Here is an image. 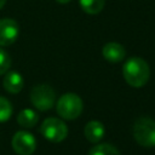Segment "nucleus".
I'll use <instances>...</instances> for the list:
<instances>
[{
    "label": "nucleus",
    "instance_id": "obj_1",
    "mask_svg": "<svg viewBox=\"0 0 155 155\" xmlns=\"http://www.w3.org/2000/svg\"><path fill=\"white\" fill-rule=\"evenodd\" d=\"M122 74L130 86L142 87L148 82L150 78V69L144 59L139 57H132L124 64Z\"/></svg>",
    "mask_w": 155,
    "mask_h": 155
},
{
    "label": "nucleus",
    "instance_id": "obj_2",
    "mask_svg": "<svg viewBox=\"0 0 155 155\" xmlns=\"http://www.w3.org/2000/svg\"><path fill=\"white\" fill-rule=\"evenodd\" d=\"M82 108H84L82 99L73 92H68L63 94L58 99L56 107L57 114L65 120H74L79 117L82 111Z\"/></svg>",
    "mask_w": 155,
    "mask_h": 155
},
{
    "label": "nucleus",
    "instance_id": "obj_3",
    "mask_svg": "<svg viewBox=\"0 0 155 155\" xmlns=\"http://www.w3.org/2000/svg\"><path fill=\"white\" fill-rule=\"evenodd\" d=\"M133 137L143 147H155V121L150 117H139L136 120L132 130Z\"/></svg>",
    "mask_w": 155,
    "mask_h": 155
},
{
    "label": "nucleus",
    "instance_id": "obj_4",
    "mask_svg": "<svg viewBox=\"0 0 155 155\" xmlns=\"http://www.w3.org/2000/svg\"><path fill=\"white\" fill-rule=\"evenodd\" d=\"M30 101L38 110L47 111L53 107L56 102L54 90L46 84L36 85L30 92Z\"/></svg>",
    "mask_w": 155,
    "mask_h": 155
},
{
    "label": "nucleus",
    "instance_id": "obj_5",
    "mask_svg": "<svg viewBox=\"0 0 155 155\" xmlns=\"http://www.w3.org/2000/svg\"><path fill=\"white\" fill-rule=\"evenodd\" d=\"M41 134L52 143L63 142L68 136V127L64 121L57 117H47L42 121L40 127Z\"/></svg>",
    "mask_w": 155,
    "mask_h": 155
},
{
    "label": "nucleus",
    "instance_id": "obj_6",
    "mask_svg": "<svg viewBox=\"0 0 155 155\" xmlns=\"http://www.w3.org/2000/svg\"><path fill=\"white\" fill-rule=\"evenodd\" d=\"M12 148L18 155H31L36 148V139L27 131H18L12 137Z\"/></svg>",
    "mask_w": 155,
    "mask_h": 155
},
{
    "label": "nucleus",
    "instance_id": "obj_7",
    "mask_svg": "<svg viewBox=\"0 0 155 155\" xmlns=\"http://www.w3.org/2000/svg\"><path fill=\"white\" fill-rule=\"evenodd\" d=\"M19 34L18 24L15 19H0V46H10L15 44Z\"/></svg>",
    "mask_w": 155,
    "mask_h": 155
},
{
    "label": "nucleus",
    "instance_id": "obj_8",
    "mask_svg": "<svg viewBox=\"0 0 155 155\" xmlns=\"http://www.w3.org/2000/svg\"><path fill=\"white\" fill-rule=\"evenodd\" d=\"M102 53H103V57L110 63H119L126 56L125 47L119 42H108V44H105L103 50H102Z\"/></svg>",
    "mask_w": 155,
    "mask_h": 155
},
{
    "label": "nucleus",
    "instance_id": "obj_9",
    "mask_svg": "<svg viewBox=\"0 0 155 155\" xmlns=\"http://www.w3.org/2000/svg\"><path fill=\"white\" fill-rule=\"evenodd\" d=\"M23 85H24L23 76L18 71L11 70L5 73L2 86L8 93H18L23 88Z\"/></svg>",
    "mask_w": 155,
    "mask_h": 155
},
{
    "label": "nucleus",
    "instance_id": "obj_10",
    "mask_svg": "<svg viewBox=\"0 0 155 155\" xmlns=\"http://www.w3.org/2000/svg\"><path fill=\"white\" fill-rule=\"evenodd\" d=\"M85 137L91 143H98L104 137V126L98 120L88 121L85 126Z\"/></svg>",
    "mask_w": 155,
    "mask_h": 155
},
{
    "label": "nucleus",
    "instance_id": "obj_11",
    "mask_svg": "<svg viewBox=\"0 0 155 155\" xmlns=\"http://www.w3.org/2000/svg\"><path fill=\"white\" fill-rule=\"evenodd\" d=\"M39 121V114L35 113L33 109H23L17 115V122L22 127L30 128L35 126V124Z\"/></svg>",
    "mask_w": 155,
    "mask_h": 155
},
{
    "label": "nucleus",
    "instance_id": "obj_12",
    "mask_svg": "<svg viewBox=\"0 0 155 155\" xmlns=\"http://www.w3.org/2000/svg\"><path fill=\"white\" fill-rule=\"evenodd\" d=\"M81 8L88 15L99 13L105 4V0H79Z\"/></svg>",
    "mask_w": 155,
    "mask_h": 155
},
{
    "label": "nucleus",
    "instance_id": "obj_13",
    "mask_svg": "<svg viewBox=\"0 0 155 155\" xmlns=\"http://www.w3.org/2000/svg\"><path fill=\"white\" fill-rule=\"evenodd\" d=\"M88 155H121V154L117 150V148H115L114 145L109 143H102L94 145L90 150Z\"/></svg>",
    "mask_w": 155,
    "mask_h": 155
},
{
    "label": "nucleus",
    "instance_id": "obj_14",
    "mask_svg": "<svg viewBox=\"0 0 155 155\" xmlns=\"http://www.w3.org/2000/svg\"><path fill=\"white\" fill-rule=\"evenodd\" d=\"M12 115V105L7 98L0 96V122H6Z\"/></svg>",
    "mask_w": 155,
    "mask_h": 155
},
{
    "label": "nucleus",
    "instance_id": "obj_15",
    "mask_svg": "<svg viewBox=\"0 0 155 155\" xmlns=\"http://www.w3.org/2000/svg\"><path fill=\"white\" fill-rule=\"evenodd\" d=\"M11 67V57L8 53L0 47V75H4L6 71H8Z\"/></svg>",
    "mask_w": 155,
    "mask_h": 155
},
{
    "label": "nucleus",
    "instance_id": "obj_16",
    "mask_svg": "<svg viewBox=\"0 0 155 155\" xmlns=\"http://www.w3.org/2000/svg\"><path fill=\"white\" fill-rule=\"evenodd\" d=\"M57 2H59V4H68L69 1H71V0H56Z\"/></svg>",
    "mask_w": 155,
    "mask_h": 155
},
{
    "label": "nucleus",
    "instance_id": "obj_17",
    "mask_svg": "<svg viewBox=\"0 0 155 155\" xmlns=\"http://www.w3.org/2000/svg\"><path fill=\"white\" fill-rule=\"evenodd\" d=\"M5 2H6V0H0V8H2V7H4Z\"/></svg>",
    "mask_w": 155,
    "mask_h": 155
}]
</instances>
